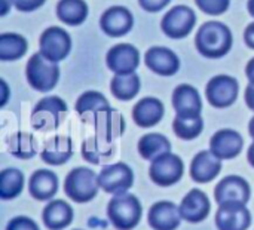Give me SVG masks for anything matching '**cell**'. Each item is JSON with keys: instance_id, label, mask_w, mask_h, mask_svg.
Returning <instances> with one entry per match:
<instances>
[{"instance_id": "6da1fadb", "label": "cell", "mask_w": 254, "mask_h": 230, "mask_svg": "<svg viewBox=\"0 0 254 230\" xmlns=\"http://www.w3.org/2000/svg\"><path fill=\"white\" fill-rule=\"evenodd\" d=\"M195 45L201 55L207 58H222L232 48V33L223 22L208 21L198 30Z\"/></svg>"}, {"instance_id": "7a4b0ae2", "label": "cell", "mask_w": 254, "mask_h": 230, "mask_svg": "<svg viewBox=\"0 0 254 230\" xmlns=\"http://www.w3.org/2000/svg\"><path fill=\"white\" fill-rule=\"evenodd\" d=\"M143 207L137 196L131 193L113 195L107 205V217L118 230L135 229L141 220Z\"/></svg>"}, {"instance_id": "3957f363", "label": "cell", "mask_w": 254, "mask_h": 230, "mask_svg": "<svg viewBox=\"0 0 254 230\" xmlns=\"http://www.w3.org/2000/svg\"><path fill=\"white\" fill-rule=\"evenodd\" d=\"M98 175L89 168H74L64 180L65 195L76 204H88L98 195Z\"/></svg>"}, {"instance_id": "277c9868", "label": "cell", "mask_w": 254, "mask_h": 230, "mask_svg": "<svg viewBox=\"0 0 254 230\" xmlns=\"http://www.w3.org/2000/svg\"><path fill=\"white\" fill-rule=\"evenodd\" d=\"M25 76L30 86L39 92H48L54 89L60 79V67L55 61L45 57L40 51L27 62Z\"/></svg>"}, {"instance_id": "5b68a950", "label": "cell", "mask_w": 254, "mask_h": 230, "mask_svg": "<svg viewBox=\"0 0 254 230\" xmlns=\"http://www.w3.org/2000/svg\"><path fill=\"white\" fill-rule=\"evenodd\" d=\"M67 113V104L60 97H46L42 98L33 109L31 113V126L36 131L48 132L54 131L63 122V117Z\"/></svg>"}, {"instance_id": "8992f818", "label": "cell", "mask_w": 254, "mask_h": 230, "mask_svg": "<svg viewBox=\"0 0 254 230\" xmlns=\"http://www.w3.org/2000/svg\"><path fill=\"white\" fill-rule=\"evenodd\" d=\"M183 172H185L183 161L171 152L152 161L149 168L150 180L161 187H170L179 183L183 177Z\"/></svg>"}, {"instance_id": "52a82bcc", "label": "cell", "mask_w": 254, "mask_h": 230, "mask_svg": "<svg viewBox=\"0 0 254 230\" xmlns=\"http://www.w3.org/2000/svg\"><path fill=\"white\" fill-rule=\"evenodd\" d=\"M98 184L110 195L127 193L134 184V172L124 162L104 165L98 174Z\"/></svg>"}, {"instance_id": "ba28073f", "label": "cell", "mask_w": 254, "mask_h": 230, "mask_svg": "<svg viewBox=\"0 0 254 230\" xmlns=\"http://www.w3.org/2000/svg\"><path fill=\"white\" fill-rule=\"evenodd\" d=\"M195 22H196L195 12L189 6L180 4V6H174L164 15L161 27L168 37L183 39L189 36V33L193 30Z\"/></svg>"}, {"instance_id": "9c48e42d", "label": "cell", "mask_w": 254, "mask_h": 230, "mask_svg": "<svg viewBox=\"0 0 254 230\" xmlns=\"http://www.w3.org/2000/svg\"><path fill=\"white\" fill-rule=\"evenodd\" d=\"M238 80L231 76H216L213 77L205 88V95L210 104L216 109H225L232 106L238 98Z\"/></svg>"}, {"instance_id": "30bf717a", "label": "cell", "mask_w": 254, "mask_h": 230, "mask_svg": "<svg viewBox=\"0 0 254 230\" xmlns=\"http://www.w3.org/2000/svg\"><path fill=\"white\" fill-rule=\"evenodd\" d=\"M39 48L45 57L58 62L70 54L71 39L65 30L60 27H49L42 33L39 40Z\"/></svg>"}, {"instance_id": "8fae6325", "label": "cell", "mask_w": 254, "mask_h": 230, "mask_svg": "<svg viewBox=\"0 0 254 230\" xmlns=\"http://www.w3.org/2000/svg\"><path fill=\"white\" fill-rule=\"evenodd\" d=\"M214 222L219 230H247L252 226V214L244 204L226 202L219 205Z\"/></svg>"}, {"instance_id": "7c38bea8", "label": "cell", "mask_w": 254, "mask_h": 230, "mask_svg": "<svg viewBox=\"0 0 254 230\" xmlns=\"http://www.w3.org/2000/svg\"><path fill=\"white\" fill-rule=\"evenodd\" d=\"M252 196L250 184L246 178L240 175H228L214 189V199L217 205L226 204V202H238L247 205Z\"/></svg>"}, {"instance_id": "4fadbf2b", "label": "cell", "mask_w": 254, "mask_h": 230, "mask_svg": "<svg viewBox=\"0 0 254 230\" xmlns=\"http://www.w3.org/2000/svg\"><path fill=\"white\" fill-rule=\"evenodd\" d=\"M106 64L116 74L132 73L140 64V52L129 43H119L107 52Z\"/></svg>"}, {"instance_id": "5bb4252c", "label": "cell", "mask_w": 254, "mask_h": 230, "mask_svg": "<svg viewBox=\"0 0 254 230\" xmlns=\"http://www.w3.org/2000/svg\"><path fill=\"white\" fill-rule=\"evenodd\" d=\"M91 122L94 123L95 134L109 141H113V140L122 137V134L125 132V128H127L124 116L116 109H112V107L97 112L92 116Z\"/></svg>"}, {"instance_id": "9a60e30c", "label": "cell", "mask_w": 254, "mask_h": 230, "mask_svg": "<svg viewBox=\"0 0 254 230\" xmlns=\"http://www.w3.org/2000/svg\"><path fill=\"white\" fill-rule=\"evenodd\" d=\"M179 207L171 201H159L150 207L147 214L149 226L155 230H176L182 223Z\"/></svg>"}, {"instance_id": "2e32d148", "label": "cell", "mask_w": 254, "mask_h": 230, "mask_svg": "<svg viewBox=\"0 0 254 230\" xmlns=\"http://www.w3.org/2000/svg\"><path fill=\"white\" fill-rule=\"evenodd\" d=\"M134 25L132 13L124 6L109 7L100 18L101 30L110 37L125 36Z\"/></svg>"}, {"instance_id": "e0dca14e", "label": "cell", "mask_w": 254, "mask_h": 230, "mask_svg": "<svg viewBox=\"0 0 254 230\" xmlns=\"http://www.w3.org/2000/svg\"><path fill=\"white\" fill-rule=\"evenodd\" d=\"M179 210L182 219L186 220L188 223H201L208 217L211 211V204L208 196L202 190L192 189L183 198Z\"/></svg>"}, {"instance_id": "ac0fdd59", "label": "cell", "mask_w": 254, "mask_h": 230, "mask_svg": "<svg viewBox=\"0 0 254 230\" xmlns=\"http://www.w3.org/2000/svg\"><path fill=\"white\" fill-rule=\"evenodd\" d=\"M244 147L243 137L234 129H220L210 140V150L222 161L237 158Z\"/></svg>"}, {"instance_id": "d6986e66", "label": "cell", "mask_w": 254, "mask_h": 230, "mask_svg": "<svg viewBox=\"0 0 254 230\" xmlns=\"http://www.w3.org/2000/svg\"><path fill=\"white\" fill-rule=\"evenodd\" d=\"M146 65L159 76H173L180 68L179 57L168 48L164 46H153L144 55Z\"/></svg>"}, {"instance_id": "ffe728a7", "label": "cell", "mask_w": 254, "mask_h": 230, "mask_svg": "<svg viewBox=\"0 0 254 230\" xmlns=\"http://www.w3.org/2000/svg\"><path fill=\"white\" fill-rule=\"evenodd\" d=\"M222 171V159H219L211 150L199 152L190 164V178L195 183H210Z\"/></svg>"}, {"instance_id": "44dd1931", "label": "cell", "mask_w": 254, "mask_h": 230, "mask_svg": "<svg viewBox=\"0 0 254 230\" xmlns=\"http://www.w3.org/2000/svg\"><path fill=\"white\" fill-rule=\"evenodd\" d=\"M173 107L177 116L190 117V116H201L202 112V101L199 92L190 85H179L173 92Z\"/></svg>"}, {"instance_id": "7402d4cb", "label": "cell", "mask_w": 254, "mask_h": 230, "mask_svg": "<svg viewBox=\"0 0 254 230\" xmlns=\"http://www.w3.org/2000/svg\"><path fill=\"white\" fill-rule=\"evenodd\" d=\"M74 219V211L63 199L51 201L42 213V220L45 228L49 230H63L68 228Z\"/></svg>"}, {"instance_id": "603a6c76", "label": "cell", "mask_w": 254, "mask_h": 230, "mask_svg": "<svg viewBox=\"0 0 254 230\" xmlns=\"http://www.w3.org/2000/svg\"><path fill=\"white\" fill-rule=\"evenodd\" d=\"M73 156V141L65 135H55L46 141L40 158L45 164L52 167H60L68 162Z\"/></svg>"}, {"instance_id": "cb8c5ba5", "label": "cell", "mask_w": 254, "mask_h": 230, "mask_svg": "<svg viewBox=\"0 0 254 230\" xmlns=\"http://www.w3.org/2000/svg\"><path fill=\"white\" fill-rule=\"evenodd\" d=\"M28 192L36 201L52 199L58 192V177L49 170H37L28 181Z\"/></svg>"}, {"instance_id": "d4e9b609", "label": "cell", "mask_w": 254, "mask_h": 230, "mask_svg": "<svg viewBox=\"0 0 254 230\" xmlns=\"http://www.w3.org/2000/svg\"><path fill=\"white\" fill-rule=\"evenodd\" d=\"M164 117V104L158 98L146 97L140 100L132 109V119L140 128H150L158 125Z\"/></svg>"}, {"instance_id": "484cf974", "label": "cell", "mask_w": 254, "mask_h": 230, "mask_svg": "<svg viewBox=\"0 0 254 230\" xmlns=\"http://www.w3.org/2000/svg\"><path fill=\"white\" fill-rule=\"evenodd\" d=\"M116 153V147L113 141H109L106 138H101L100 135L88 137L82 143V156L86 162L94 165H101L107 161H110Z\"/></svg>"}, {"instance_id": "4316f807", "label": "cell", "mask_w": 254, "mask_h": 230, "mask_svg": "<svg viewBox=\"0 0 254 230\" xmlns=\"http://www.w3.org/2000/svg\"><path fill=\"white\" fill-rule=\"evenodd\" d=\"M170 152H171V143L162 134H158V132L146 134L138 141V153L146 161L152 162L156 158Z\"/></svg>"}, {"instance_id": "83f0119b", "label": "cell", "mask_w": 254, "mask_h": 230, "mask_svg": "<svg viewBox=\"0 0 254 230\" xmlns=\"http://www.w3.org/2000/svg\"><path fill=\"white\" fill-rule=\"evenodd\" d=\"M110 91L115 95V98L121 101H129L132 100L138 91H140V77L132 73H124V74H115L110 83Z\"/></svg>"}, {"instance_id": "f1b7e54d", "label": "cell", "mask_w": 254, "mask_h": 230, "mask_svg": "<svg viewBox=\"0 0 254 230\" xmlns=\"http://www.w3.org/2000/svg\"><path fill=\"white\" fill-rule=\"evenodd\" d=\"M110 104L101 92L86 91L76 101V112L85 122H91L92 116L104 109H109Z\"/></svg>"}, {"instance_id": "f546056e", "label": "cell", "mask_w": 254, "mask_h": 230, "mask_svg": "<svg viewBox=\"0 0 254 230\" xmlns=\"http://www.w3.org/2000/svg\"><path fill=\"white\" fill-rule=\"evenodd\" d=\"M57 16L67 25H80L88 16V4L83 0H60Z\"/></svg>"}, {"instance_id": "4dcf8cb0", "label": "cell", "mask_w": 254, "mask_h": 230, "mask_svg": "<svg viewBox=\"0 0 254 230\" xmlns=\"http://www.w3.org/2000/svg\"><path fill=\"white\" fill-rule=\"evenodd\" d=\"M24 174L16 168H6L0 172V198L3 201L15 199L24 189Z\"/></svg>"}, {"instance_id": "1f68e13d", "label": "cell", "mask_w": 254, "mask_h": 230, "mask_svg": "<svg viewBox=\"0 0 254 230\" xmlns=\"http://www.w3.org/2000/svg\"><path fill=\"white\" fill-rule=\"evenodd\" d=\"M27 40L16 33H1L0 34V59L15 61L27 52Z\"/></svg>"}, {"instance_id": "d6a6232c", "label": "cell", "mask_w": 254, "mask_h": 230, "mask_svg": "<svg viewBox=\"0 0 254 230\" xmlns=\"http://www.w3.org/2000/svg\"><path fill=\"white\" fill-rule=\"evenodd\" d=\"M9 153L18 159H31L37 153V141L28 132H15L9 138Z\"/></svg>"}, {"instance_id": "836d02e7", "label": "cell", "mask_w": 254, "mask_h": 230, "mask_svg": "<svg viewBox=\"0 0 254 230\" xmlns=\"http://www.w3.org/2000/svg\"><path fill=\"white\" fill-rule=\"evenodd\" d=\"M173 129L176 135L182 140H195L204 129V120L201 116H176L173 122Z\"/></svg>"}, {"instance_id": "e575fe53", "label": "cell", "mask_w": 254, "mask_h": 230, "mask_svg": "<svg viewBox=\"0 0 254 230\" xmlns=\"http://www.w3.org/2000/svg\"><path fill=\"white\" fill-rule=\"evenodd\" d=\"M196 6L207 15H222L229 9L231 0H195Z\"/></svg>"}, {"instance_id": "d590c367", "label": "cell", "mask_w": 254, "mask_h": 230, "mask_svg": "<svg viewBox=\"0 0 254 230\" xmlns=\"http://www.w3.org/2000/svg\"><path fill=\"white\" fill-rule=\"evenodd\" d=\"M6 230H40L37 223L34 220H31L30 217H25V216H18V217H13L7 226Z\"/></svg>"}, {"instance_id": "8d00e7d4", "label": "cell", "mask_w": 254, "mask_h": 230, "mask_svg": "<svg viewBox=\"0 0 254 230\" xmlns=\"http://www.w3.org/2000/svg\"><path fill=\"white\" fill-rule=\"evenodd\" d=\"M46 0H12V4L21 12H31L39 9Z\"/></svg>"}, {"instance_id": "74e56055", "label": "cell", "mask_w": 254, "mask_h": 230, "mask_svg": "<svg viewBox=\"0 0 254 230\" xmlns=\"http://www.w3.org/2000/svg\"><path fill=\"white\" fill-rule=\"evenodd\" d=\"M171 0H138L140 6L147 12H158L164 9Z\"/></svg>"}, {"instance_id": "f35d334b", "label": "cell", "mask_w": 254, "mask_h": 230, "mask_svg": "<svg viewBox=\"0 0 254 230\" xmlns=\"http://www.w3.org/2000/svg\"><path fill=\"white\" fill-rule=\"evenodd\" d=\"M244 39H246L247 46H250L252 49H254V21L252 24L247 25L246 33H244Z\"/></svg>"}, {"instance_id": "ab89813d", "label": "cell", "mask_w": 254, "mask_h": 230, "mask_svg": "<svg viewBox=\"0 0 254 230\" xmlns=\"http://www.w3.org/2000/svg\"><path fill=\"white\" fill-rule=\"evenodd\" d=\"M246 104L249 106L250 110L254 112V85L249 83L247 89H246Z\"/></svg>"}, {"instance_id": "60d3db41", "label": "cell", "mask_w": 254, "mask_h": 230, "mask_svg": "<svg viewBox=\"0 0 254 230\" xmlns=\"http://www.w3.org/2000/svg\"><path fill=\"white\" fill-rule=\"evenodd\" d=\"M0 92H1V98H0V106H4L7 101V94H9V88L6 85L4 80H0Z\"/></svg>"}, {"instance_id": "b9f144b4", "label": "cell", "mask_w": 254, "mask_h": 230, "mask_svg": "<svg viewBox=\"0 0 254 230\" xmlns=\"http://www.w3.org/2000/svg\"><path fill=\"white\" fill-rule=\"evenodd\" d=\"M246 74H247V79H249V82L254 85V58H252L250 61H249V64H247V67H246Z\"/></svg>"}, {"instance_id": "7bdbcfd3", "label": "cell", "mask_w": 254, "mask_h": 230, "mask_svg": "<svg viewBox=\"0 0 254 230\" xmlns=\"http://www.w3.org/2000/svg\"><path fill=\"white\" fill-rule=\"evenodd\" d=\"M12 6V0H0V16H4Z\"/></svg>"}, {"instance_id": "ee69618b", "label": "cell", "mask_w": 254, "mask_h": 230, "mask_svg": "<svg viewBox=\"0 0 254 230\" xmlns=\"http://www.w3.org/2000/svg\"><path fill=\"white\" fill-rule=\"evenodd\" d=\"M247 161H249V164H250V165L254 168V141L252 143V146L249 147V152H247Z\"/></svg>"}, {"instance_id": "f6af8a7d", "label": "cell", "mask_w": 254, "mask_h": 230, "mask_svg": "<svg viewBox=\"0 0 254 230\" xmlns=\"http://www.w3.org/2000/svg\"><path fill=\"white\" fill-rule=\"evenodd\" d=\"M249 132H250V137L254 140V116L250 119V123H249Z\"/></svg>"}, {"instance_id": "bcb514c9", "label": "cell", "mask_w": 254, "mask_h": 230, "mask_svg": "<svg viewBox=\"0 0 254 230\" xmlns=\"http://www.w3.org/2000/svg\"><path fill=\"white\" fill-rule=\"evenodd\" d=\"M247 9H249L250 15L254 18V0H249V3H247Z\"/></svg>"}, {"instance_id": "7dc6e473", "label": "cell", "mask_w": 254, "mask_h": 230, "mask_svg": "<svg viewBox=\"0 0 254 230\" xmlns=\"http://www.w3.org/2000/svg\"><path fill=\"white\" fill-rule=\"evenodd\" d=\"M76 230H80V229H76Z\"/></svg>"}]
</instances>
